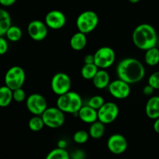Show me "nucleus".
Instances as JSON below:
<instances>
[{
    "instance_id": "nucleus-34",
    "label": "nucleus",
    "mask_w": 159,
    "mask_h": 159,
    "mask_svg": "<svg viewBox=\"0 0 159 159\" xmlns=\"http://www.w3.org/2000/svg\"><path fill=\"white\" fill-rule=\"evenodd\" d=\"M84 61H85V64H93L95 61L94 59V54H88L84 58Z\"/></svg>"
},
{
    "instance_id": "nucleus-24",
    "label": "nucleus",
    "mask_w": 159,
    "mask_h": 159,
    "mask_svg": "<svg viewBox=\"0 0 159 159\" xmlns=\"http://www.w3.org/2000/svg\"><path fill=\"white\" fill-rule=\"evenodd\" d=\"M45 159H71V156L65 149L57 148L51 151Z\"/></svg>"
},
{
    "instance_id": "nucleus-7",
    "label": "nucleus",
    "mask_w": 159,
    "mask_h": 159,
    "mask_svg": "<svg viewBox=\"0 0 159 159\" xmlns=\"http://www.w3.org/2000/svg\"><path fill=\"white\" fill-rule=\"evenodd\" d=\"M45 126L50 128H58L65 123V114L58 107H50L41 115Z\"/></svg>"
},
{
    "instance_id": "nucleus-20",
    "label": "nucleus",
    "mask_w": 159,
    "mask_h": 159,
    "mask_svg": "<svg viewBox=\"0 0 159 159\" xmlns=\"http://www.w3.org/2000/svg\"><path fill=\"white\" fill-rule=\"evenodd\" d=\"M13 99V91L6 85L0 88V107H6Z\"/></svg>"
},
{
    "instance_id": "nucleus-26",
    "label": "nucleus",
    "mask_w": 159,
    "mask_h": 159,
    "mask_svg": "<svg viewBox=\"0 0 159 159\" xmlns=\"http://www.w3.org/2000/svg\"><path fill=\"white\" fill-rule=\"evenodd\" d=\"M6 35L9 40L12 42H16L21 39L23 34H22L21 29L19 26H11L10 28L6 32Z\"/></svg>"
},
{
    "instance_id": "nucleus-30",
    "label": "nucleus",
    "mask_w": 159,
    "mask_h": 159,
    "mask_svg": "<svg viewBox=\"0 0 159 159\" xmlns=\"http://www.w3.org/2000/svg\"><path fill=\"white\" fill-rule=\"evenodd\" d=\"M13 91V99L17 102H21L26 99V93L22 88L12 90Z\"/></svg>"
},
{
    "instance_id": "nucleus-39",
    "label": "nucleus",
    "mask_w": 159,
    "mask_h": 159,
    "mask_svg": "<svg viewBox=\"0 0 159 159\" xmlns=\"http://www.w3.org/2000/svg\"><path fill=\"white\" fill-rule=\"evenodd\" d=\"M158 46H159V38H158Z\"/></svg>"
},
{
    "instance_id": "nucleus-38",
    "label": "nucleus",
    "mask_w": 159,
    "mask_h": 159,
    "mask_svg": "<svg viewBox=\"0 0 159 159\" xmlns=\"http://www.w3.org/2000/svg\"><path fill=\"white\" fill-rule=\"evenodd\" d=\"M128 1L131 3H137V2H138L140 0H128Z\"/></svg>"
},
{
    "instance_id": "nucleus-32",
    "label": "nucleus",
    "mask_w": 159,
    "mask_h": 159,
    "mask_svg": "<svg viewBox=\"0 0 159 159\" xmlns=\"http://www.w3.org/2000/svg\"><path fill=\"white\" fill-rule=\"evenodd\" d=\"M70 156L71 159H85V154L82 150H76Z\"/></svg>"
},
{
    "instance_id": "nucleus-36",
    "label": "nucleus",
    "mask_w": 159,
    "mask_h": 159,
    "mask_svg": "<svg viewBox=\"0 0 159 159\" xmlns=\"http://www.w3.org/2000/svg\"><path fill=\"white\" fill-rule=\"evenodd\" d=\"M66 147H67V142L66 141H65V140H60V141L57 142V148L65 149V148Z\"/></svg>"
},
{
    "instance_id": "nucleus-23",
    "label": "nucleus",
    "mask_w": 159,
    "mask_h": 159,
    "mask_svg": "<svg viewBox=\"0 0 159 159\" xmlns=\"http://www.w3.org/2000/svg\"><path fill=\"white\" fill-rule=\"evenodd\" d=\"M99 69V68L96 66L95 63L85 64L81 69V75L82 78L86 80H93Z\"/></svg>"
},
{
    "instance_id": "nucleus-4",
    "label": "nucleus",
    "mask_w": 159,
    "mask_h": 159,
    "mask_svg": "<svg viewBox=\"0 0 159 159\" xmlns=\"http://www.w3.org/2000/svg\"><path fill=\"white\" fill-rule=\"evenodd\" d=\"M99 23V17L95 12L87 10L82 12L76 20V26L79 32L88 34L93 32Z\"/></svg>"
},
{
    "instance_id": "nucleus-29",
    "label": "nucleus",
    "mask_w": 159,
    "mask_h": 159,
    "mask_svg": "<svg viewBox=\"0 0 159 159\" xmlns=\"http://www.w3.org/2000/svg\"><path fill=\"white\" fill-rule=\"evenodd\" d=\"M148 84L155 89H159V71L151 75L148 79Z\"/></svg>"
},
{
    "instance_id": "nucleus-16",
    "label": "nucleus",
    "mask_w": 159,
    "mask_h": 159,
    "mask_svg": "<svg viewBox=\"0 0 159 159\" xmlns=\"http://www.w3.org/2000/svg\"><path fill=\"white\" fill-rule=\"evenodd\" d=\"M145 112L147 116L150 119L156 120L159 118V96H153L148 100Z\"/></svg>"
},
{
    "instance_id": "nucleus-11",
    "label": "nucleus",
    "mask_w": 159,
    "mask_h": 159,
    "mask_svg": "<svg viewBox=\"0 0 159 159\" xmlns=\"http://www.w3.org/2000/svg\"><path fill=\"white\" fill-rule=\"evenodd\" d=\"M108 89L110 95L118 99H126L130 94V84L120 79L110 82Z\"/></svg>"
},
{
    "instance_id": "nucleus-19",
    "label": "nucleus",
    "mask_w": 159,
    "mask_h": 159,
    "mask_svg": "<svg viewBox=\"0 0 159 159\" xmlns=\"http://www.w3.org/2000/svg\"><path fill=\"white\" fill-rule=\"evenodd\" d=\"M11 17L9 12L5 9H0V36L3 37L6 35L8 30L10 28Z\"/></svg>"
},
{
    "instance_id": "nucleus-31",
    "label": "nucleus",
    "mask_w": 159,
    "mask_h": 159,
    "mask_svg": "<svg viewBox=\"0 0 159 159\" xmlns=\"http://www.w3.org/2000/svg\"><path fill=\"white\" fill-rule=\"evenodd\" d=\"M8 43L6 41V39L3 37H0V54L3 55V54H6L8 51Z\"/></svg>"
},
{
    "instance_id": "nucleus-9",
    "label": "nucleus",
    "mask_w": 159,
    "mask_h": 159,
    "mask_svg": "<svg viewBox=\"0 0 159 159\" xmlns=\"http://www.w3.org/2000/svg\"><path fill=\"white\" fill-rule=\"evenodd\" d=\"M26 108L34 116H41L48 109V103L42 95L34 93L26 98Z\"/></svg>"
},
{
    "instance_id": "nucleus-21",
    "label": "nucleus",
    "mask_w": 159,
    "mask_h": 159,
    "mask_svg": "<svg viewBox=\"0 0 159 159\" xmlns=\"http://www.w3.org/2000/svg\"><path fill=\"white\" fill-rule=\"evenodd\" d=\"M104 133H105V124L99 120L91 124L89 130L90 137L94 139L101 138L104 135Z\"/></svg>"
},
{
    "instance_id": "nucleus-33",
    "label": "nucleus",
    "mask_w": 159,
    "mask_h": 159,
    "mask_svg": "<svg viewBox=\"0 0 159 159\" xmlns=\"http://www.w3.org/2000/svg\"><path fill=\"white\" fill-rule=\"evenodd\" d=\"M154 90H155V89L148 84V85L144 86V88L143 89V93L144 95H146V96H151L153 93Z\"/></svg>"
},
{
    "instance_id": "nucleus-10",
    "label": "nucleus",
    "mask_w": 159,
    "mask_h": 159,
    "mask_svg": "<svg viewBox=\"0 0 159 159\" xmlns=\"http://www.w3.org/2000/svg\"><path fill=\"white\" fill-rule=\"evenodd\" d=\"M119 115V107L116 103L107 102L98 110V120L104 124L113 123Z\"/></svg>"
},
{
    "instance_id": "nucleus-13",
    "label": "nucleus",
    "mask_w": 159,
    "mask_h": 159,
    "mask_svg": "<svg viewBox=\"0 0 159 159\" xmlns=\"http://www.w3.org/2000/svg\"><path fill=\"white\" fill-rule=\"evenodd\" d=\"M107 148L111 153L121 155L127 148V141L125 137L120 134L111 135L107 141Z\"/></svg>"
},
{
    "instance_id": "nucleus-35",
    "label": "nucleus",
    "mask_w": 159,
    "mask_h": 159,
    "mask_svg": "<svg viewBox=\"0 0 159 159\" xmlns=\"http://www.w3.org/2000/svg\"><path fill=\"white\" fill-rule=\"evenodd\" d=\"M16 2V0H0V3L3 6H6V7L13 5Z\"/></svg>"
},
{
    "instance_id": "nucleus-14",
    "label": "nucleus",
    "mask_w": 159,
    "mask_h": 159,
    "mask_svg": "<svg viewBox=\"0 0 159 159\" xmlns=\"http://www.w3.org/2000/svg\"><path fill=\"white\" fill-rule=\"evenodd\" d=\"M45 23L51 29H61L66 23V17L61 11H50L45 16Z\"/></svg>"
},
{
    "instance_id": "nucleus-28",
    "label": "nucleus",
    "mask_w": 159,
    "mask_h": 159,
    "mask_svg": "<svg viewBox=\"0 0 159 159\" xmlns=\"http://www.w3.org/2000/svg\"><path fill=\"white\" fill-rule=\"evenodd\" d=\"M104 103H105V101L101 96H93L90 98L88 102V105L96 110H99L104 105Z\"/></svg>"
},
{
    "instance_id": "nucleus-17",
    "label": "nucleus",
    "mask_w": 159,
    "mask_h": 159,
    "mask_svg": "<svg viewBox=\"0 0 159 159\" xmlns=\"http://www.w3.org/2000/svg\"><path fill=\"white\" fill-rule=\"evenodd\" d=\"M110 75L105 69H99L98 72L93 79L94 86L98 89H103L109 86L110 83Z\"/></svg>"
},
{
    "instance_id": "nucleus-8",
    "label": "nucleus",
    "mask_w": 159,
    "mask_h": 159,
    "mask_svg": "<svg viewBox=\"0 0 159 159\" xmlns=\"http://www.w3.org/2000/svg\"><path fill=\"white\" fill-rule=\"evenodd\" d=\"M51 85L53 93L58 96H61L70 91L71 79L66 73L58 72L53 76Z\"/></svg>"
},
{
    "instance_id": "nucleus-12",
    "label": "nucleus",
    "mask_w": 159,
    "mask_h": 159,
    "mask_svg": "<svg viewBox=\"0 0 159 159\" xmlns=\"http://www.w3.org/2000/svg\"><path fill=\"white\" fill-rule=\"evenodd\" d=\"M48 27L46 23L40 20H34L28 24L27 32L30 37L36 41H41L48 36Z\"/></svg>"
},
{
    "instance_id": "nucleus-15",
    "label": "nucleus",
    "mask_w": 159,
    "mask_h": 159,
    "mask_svg": "<svg viewBox=\"0 0 159 159\" xmlns=\"http://www.w3.org/2000/svg\"><path fill=\"white\" fill-rule=\"evenodd\" d=\"M78 116L84 123L92 124L98 120V110L89 105L83 106L78 113Z\"/></svg>"
},
{
    "instance_id": "nucleus-2",
    "label": "nucleus",
    "mask_w": 159,
    "mask_h": 159,
    "mask_svg": "<svg viewBox=\"0 0 159 159\" xmlns=\"http://www.w3.org/2000/svg\"><path fill=\"white\" fill-rule=\"evenodd\" d=\"M132 40L137 48L147 51L157 46L158 37L156 30L152 25L142 23L134 29Z\"/></svg>"
},
{
    "instance_id": "nucleus-18",
    "label": "nucleus",
    "mask_w": 159,
    "mask_h": 159,
    "mask_svg": "<svg viewBox=\"0 0 159 159\" xmlns=\"http://www.w3.org/2000/svg\"><path fill=\"white\" fill-rule=\"evenodd\" d=\"M87 44L86 34L82 32H77L71 37L70 40L71 48L75 51H82L85 48Z\"/></svg>"
},
{
    "instance_id": "nucleus-5",
    "label": "nucleus",
    "mask_w": 159,
    "mask_h": 159,
    "mask_svg": "<svg viewBox=\"0 0 159 159\" xmlns=\"http://www.w3.org/2000/svg\"><path fill=\"white\" fill-rule=\"evenodd\" d=\"M26 79L25 71L21 67L13 66L9 68L5 75V84L12 90L22 88Z\"/></svg>"
},
{
    "instance_id": "nucleus-6",
    "label": "nucleus",
    "mask_w": 159,
    "mask_h": 159,
    "mask_svg": "<svg viewBox=\"0 0 159 159\" xmlns=\"http://www.w3.org/2000/svg\"><path fill=\"white\" fill-rule=\"evenodd\" d=\"M116 54L110 47L99 48L94 54V63L99 69H107L114 63Z\"/></svg>"
},
{
    "instance_id": "nucleus-1",
    "label": "nucleus",
    "mask_w": 159,
    "mask_h": 159,
    "mask_svg": "<svg viewBox=\"0 0 159 159\" xmlns=\"http://www.w3.org/2000/svg\"><path fill=\"white\" fill-rule=\"evenodd\" d=\"M118 78L130 84L139 82L145 75V68L138 59L128 57L121 60L116 67Z\"/></svg>"
},
{
    "instance_id": "nucleus-37",
    "label": "nucleus",
    "mask_w": 159,
    "mask_h": 159,
    "mask_svg": "<svg viewBox=\"0 0 159 159\" xmlns=\"http://www.w3.org/2000/svg\"><path fill=\"white\" fill-rule=\"evenodd\" d=\"M153 128H154V130H155V131L156 132V133L159 134V118L155 120V122L154 123Z\"/></svg>"
},
{
    "instance_id": "nucleus-3",
    "label": "nucleus",
    "mask_w": 159,
    "mask_h": 159,
    "mask_svg": "<svg viewBox=\"0 0 159 159\" xmlns=\"http://www.w3.org/2000/svg\"><path fill=\"white\" fill-rule=\"evenodd\" d=\"M82 106V99L80 95L75 92L69 91L59 96L57 99V107L64 113L78 114Z\"/></svg>"
},
{
    "instance_id": "nucleus-25",
    "label": "nucleus",
    "mask_w": 159,
    "mask_h": 159,
    "mask_svg": "<svg viewBox=\"0 0 159 159\" xmlns=\"http://www.w3.org/2000/svg\"><path fill=\"white\" fill-rule=\"evenodd\" d=\"M28 126L32 131L38 132L43 128L45 124L41 116H34L29 120Z\"/></svg>"
},
{
    "instance_id": "nucleus-22",
    "label": "nucleus",
    "mask_w": 159,
    "mask_h": 159,
    "mask_svg": "<svg viewBox=\"0 0 159 159\" xmlns=\"http://www.w3.org/2000/svg\"><path fill=\"white\" fill-rule=\"evenodd\" d=\"M146 64L150 66H155L159 63V49L157 47L152 48L146 51L144 55Z\"/></svg>"
},
{
    "instance_id": "nucleus-27",
    "label": "nucleus",
    "mask_w": 159,
    "mask_h": 159,
    "mask_svg": "<svg viewBox=\"0 0 159 159\" xmlns=\"http://www.w3.org/2000/svg\"><path fill=\"white\" fill-rule=\"evenodd\" d=\"M89 134L87 131L83 130H80L76 131L75 133L73 135V140L75 143L79 144H85V143L87 142V141L89 140Z\"/></svg>"
}]
</instances>
